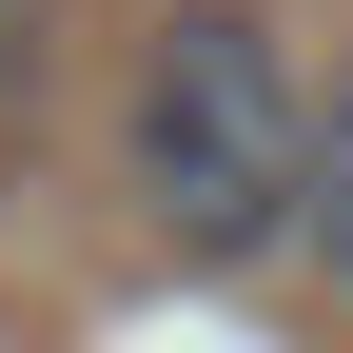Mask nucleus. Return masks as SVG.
Listing matches in <instances>:
<instances>
[{
	"label": "nucleus",
	"instance_id": "f257e3e1",
	"mask_svg": "<svg viewBox=\"0 0 353 353\" xmlns=\"http://www.w3.org/2000/svg\"><path fill=\"white\" fill-rule=\"evenodd\" d=\"M118 157H138L157 236H196V255H255V236H294V176H314V99H294V39L255 20V0H176V20L138 39Z\"/></svg>",
	"mask_w": 353,
	"mask_h": 353
},
{
	"label": "nucleus",
	"instance_id": "f03ea898",
	"mask_svg": "<svg viewBox=\"0 0 353 353\" xmlns=\"http://www.w3.org/2000/svg\"><path fill=\"white\" fill-rule=\"evenodd\" d=\"M294 255H314V275L353 294V79L314 99V176H294Z\"/></svg>",
	"mask_w": 353,
	"mask_h": 353
},
{
	"label": "nucleus",
	"instance_id": "7ed1b4c3",
	"mask_svg": "<svg viewBox=\"0 0 353 353\" xmlns=\"http://www.w3.org/2000/svg\"><path fill=\"white\" fill-rule=\"evenodd\" d=\"M39 39H59V0H0V157L39 138V79H59V59H39Z\"/></svg>",
	"mask_w": 353,
	"mask_h": 353
}]
</instances>
